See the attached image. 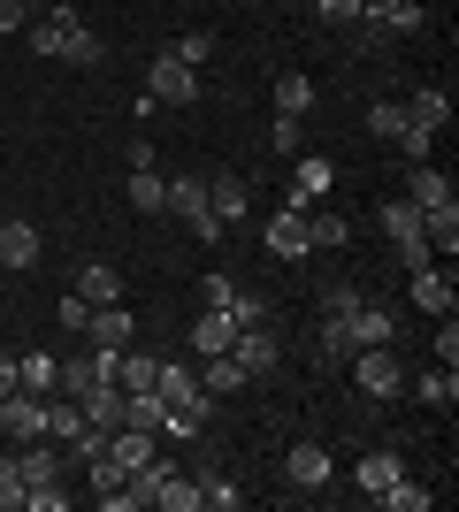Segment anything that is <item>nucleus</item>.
<instances>
[{"label":"nucleus","mask_w":459,"mask_h":512,"mask_svg":"<svg viewBox=\"0 0 459 512\" xmlns=\"http://www.w3.org/2000/svg\"><path fill=\"white\" fill-rule=\"evenodd\" d=\"M421 398H429V406H444V413H452V398H459V375H452V367H429V375H421Z\"/></svg>","instance_id":"473e14b6"},{"label":"nucleus","mask_w":459,"mask_h":512,"mask_svg":"<svg viewBox=\"0 0 459 512\" xmlns=\"http://www.w3.org/2000/svg\"><path fill=\"white\" fill-rule=\"evenodd\" d=\"M268 138H276V153H291V161L306 153V138H299V115H276V130H268Z\"/></svg>","instance_id":"79ce46f5"},{"label":"nucleus","mask_w":459,"mask_h":512,"mask_svg":"<svg viewBox=\"0 0 459 512\" xmlns=\"http://www.w3.org/2000/svg\"><path fill=\"white\" fill-rule=\"evenodd\" d=\"M0 512H23V467H16V451H0Z\"/></svg>","instance_id":"f704fd0d"},{"label":"nucleus","mask_w":459,"mask_h":512,"mask_svg":"<svg viewBox=\"0 0 459 512\" xmlns=\"http://www.w3.org/2000/svg\"><path fill=\"white\" fill-rule=\"evenodd\" d=\"M391 146L406 153V161H429V146H437V130H421V123H406V130H398V138H391Z\"/></svg>","instance_id":"e433bc0d"},{"label":"nucleus","mask_w":459,"mask_h":512,"mask_svg":"<svg viewBox=\"0 0 459 512\" xmlns=\"http://www.w3.org/2000/svg\"><path fill=\"white\" fill-rule=\"evenodd\" d=\"M314 352H322L329 367H345L352 352H360V344H352V321H345V314H322V329H314Z\"/></svg>","instance_id":"5701e85b"},{"label":"nucleus","mask_w":459,"mask_h":512,"mask_svg":"<svg viewBox=\"0 0 459 512\" xmlns=\"http://www.w3.org/2000/svg\"><path fill=\"white\" fill-rule=\"evenodd\" d=\"M16 23H23V0H0V39H8Z\"/></svg>","instance_id":"49530a36"},{"label":"nucleus","mask_w":459,"mask_h":512,"mask_svg":"<svg viewBox=\"0 0 459 512\" xmlns=\"http://www.w3.org/2000/svg\"><path fill=\"white\" fill-rule=\"evenodd\" d=\"M108 383L138 398V390H153V383H161V360H153V352H131V344H123V352L108 360Z\"/></svg>","instance_id":"9b49d317"},{"label":"nucleus","mask_w":459,"mask_h":512,"mask_svg":"<svg viewBox=\"0 0 459 512\" xmlns=\"http://www.w3.org/2000/svg\"><path fill=\"white\" fill-rule=\"evenodd\" d=\"M16 467H23V490H31V482H54V474H69V451H54L39 436V444H16Z\"/></svg>","instance_id":"dca6fc26"},{"label":"nucleus","mask_w":459,"mask_h":512,"mask_svg":"<svg viewBox=\"0 0 459 512\" xmlns=\"http://www.w3.org/2000/svg\"><path fill=\"white\" fill-rule=\"evenodd\" d=\"M161 406H192V413H215V398H207V390H199V367H169L161 360Z\"/></svg>","instance_id":"6e6552de"},{"label":"nucleus","mask_w":459,"mask_h":512,"mask_svg":"<svg viewBox=\"0 0 459 512\" xmlns=\"http://www.w3.org/2000/svg\"><path fill=\"white\" fill-rule=\"evenodd\" d=\"M146 92H153L161 107H192V100H199V69L176 62V54H153V62H146Z\"/></svg>","instance_id":"f03ea898"},{"label":"nucleus","mask_w":459,"mask_h":512,"mask_svg":"<svg viewBox=\"0 0 459 512\" xmlns=\"http://www.w3.org/2000/svg\"><path fill=\"white\" fill-rule=\"evenodd\" d=\"M352 474H360V490H368V497H383V490H391V482H398L406 467H398V451H368V459H360Z\"/></svg>","instance_id":"a878e982"},{"label":"nucleus","mask_w":459,"mask_h":512,"mask_svg":"<svg viewBox=\"0 0 459 512\" xmlns=\"http://www.w3.org/2000/svg\"><path fill=\"white\" fill-rule=\"evenodd\" d=\"M437 367H459V321L437 314Z\"/></svg>","instance_id":"a19ab883"},{"label":"nucleus","mask_w":459,"mask_h":512,"mask_svg":"<svg viewBox=\"0 0 459 512\" xmlns=\"http://www.w3.org/2000/svg\"><path fill=\"white\" fill-rule=\"evenodd\" d=\"M406 291H414V306H421V314H452V306H459L452 268H437V260H429V268H406Z\"/></svg>","instance_id":"39448f33"},{"label":"nucleus","mask_w":459,"mask_h":512,"mask_svg":"<svg viewBox=\"0 0 459 512\" xmlns=\"http://www.w3.org/2000/svg\"><path fill=\"white\" fill-rule=\"evenodd\" d=\"M131 207H138V214H169V176L131 169Z\"/></svg>","instance_id":"bb28decb"},{"label":"nucleus","mask_w":459,"mask_h":512,"mask_svg":"<svg viewBox=\"0 0 459 512\" xmlns=\"http://www.w3.org/2000/svg\"><path fill=\"white\" fill-rule=\"evenodd\" d=\"M85 337L100 344V352H123V344L138 337V321H131V306H92V314H85Z\"/></svg>","instance_id":"9d476101"},{"label":"nucleus","mask_w":459,"mask_h":512,"mask_svg":"<svg viewBox=\"0 0 459 512\" xmlns=\"http://www.w3.org/2000/svg\"><path fill=\"white\" fill-rule=\"evenodd\" d=\"M199 505H215V512H238L245 490L230 482V474H199Z\"/></svg>","instance_id":"2f4dec72"},{"label":"nucleus","mask_w":459,"mask_h":512,"mask_svg":"<svg viewBox=\"0 0 459 512\" xmlns=\"http://www.w3.org/2000/svg\"><path fill=\"white\" fill-rule=\"evenodd\" d=\"M261 306H268V299H253V291H238V299H230V321H238V329H253V321H261Z\"/></svg>","instance_id":"c03bdc74"},{"label":"nucleus","mask_w":459,"mask_h":512,"mask_svg":"<svg viewBox=\"0 0 459 512\" xmlns=\"http://www.w3.org/2000/svg\"><path fill=\"white\" fill-rule=\"evenodd\" d=\"M54 383H62V360H54V352H23V360H16V390L54 398Z\"/></svg>","instance_id":"a211bd4d"},{"label":"nucleus","mask_w":459,"mask_h":512,"mask_svg":"<svg viewBox=\"0 0 459 512\" xmlns=\"http://www.w3.org/2000/svg\"><path fill=\"white\" fill-rule=\"evenodd\" d=\"M169 214H176V222L207 214V184H199V176H169Z\"/></svg>","instance_id":"c85d7f7f"},{"label":"nucleus","mask_w":459,"mask_h":512,"mask_svg":"<svg viewBox=\"0 0 459 512\" xmlns=\"http://www.w3.org/2000/svg\"><path fill=\"white\" fill-rule=\"evenodd\" d=\"M375 505H383V512H429V505H437V497L421 490V482H406V474H398V482H391V490H383V497H375Z\"/></svg>","instance_id":"7c9ffc66"},{"label":"nucleus","mask_w":459,"mask_h":512,"mask_svg":"<svg viewBox=\"0 0 459 512\" xmlns=\"http://www.w3.org/2000/svg\"><path fill=\"white\" fill-rule=\"evenodd\" d=\"M352 344H391L398 337V314H391V306H368V299H360V306H352Z\"/></svg>","instance_id":"6ab92c4d"},{"label":"nucleus","mask_w":459,"mask_h":512,"mask_svg":"<svg viewBox=\"0 0 459 512\" xmlns=\"http://www.w3.org/2000/svg\"><path fill=\"white\" fill-rule=\"evenodd\" d=\"M345 367H352V383L368 390V398H398V390H406V367L391 360V344H360Z\"/></svg>","instance_id":"f257e3e1"},{"label":"nucleus","mask_w":459,"mask_h":512,"mask_svg":"<svg viewBox=\"0 0 459 512\" xmlns=\"http://www.w3.org/2000/svg\"><path fill=\"white\" fill-rule=\"evenodd\" d=\"M0 428H8V444H39L46 436V398L8 390V398H0Z\"/></svg>","instance_id":"7ed1b4c3"},{"label":"nucleus","mask_w":459,"mask_h":512,"mask_svg":"<svg viewBox=\"0 0 459 512\" xmlns=\"http://www.w3.org/2000/svg\"><path fill=\"white\" fill-rule=\"evenodd\" d=\"M383 31H398V39H414V31H429V8H414V0H398L391 16H375Z\"/></svg>","instance_id":"72a5a7b5"},{"label":"nucleus","mask_w":459,"mask_h":512,"mask_svg":"<svg viewBox=\"0 0 459 512\" xmlns=\"http://www.w3.org/2000/svg\"><path fill=\"white\" fill-rule=\"evenodd\" d=\"M261 245H268L276 260H306V253H314V237H306V207H284V214H268Z\"/></svg>","instance_id":"423d86ee"},{"label":"nucleus","mask_w":459,"mask_h":512,"mask_svg":"<svg viewBox=\"0 0 459 512\" xmlns=\"http://www.w3.org/2000/svg\"><path fill=\"white\" fill-rule=\"evenodd\" d=\"M230 337H238V321L222 314V306H199V321H192V352H199V360L230 352Z\"/></svg>","instance_id":"ddd939ff"},{"label":"nucleus","mask_w":459,"mask_h":512,"mask_svg":"<svg viewBox=\"0 0 459 512\" xmlns=\"http://www.w3.org/2000/svg\"><path fill=\"white\" fill-rule=\"evenodd\" d=\"M69 23H77V8H54V16H39L31 23V54H46V62H62V39H69Z\"/></svg>","instance_id":"412c9836"},{"label":"nucleus","mask_w":459,"mask_h":512,"mask_svg":"<svg viewBox=\"0 0 459 512\" xmlns=\"http://www.w3.org/2000/svg\"><path fill=\"white\" fill-rule=\"evenodd\" d=\"M23 505H31V512H69V490H62V474H54V482H31V490H23Z\"/></svg>","instance_id":"c9c22d12"},{"label":"nucleus","mask_w":459,"mask_h":512,"mask_svg":"<svg viewBox=\"0 0 459 512\" xmlns=\"http://www.w3.org/2000/svg\"><path fill=\"white\" fill-rule=\"evenodd\" d=\"M329 184H337L329 153H299V161H291V199H284V207H322Z\"/></svg>","instance_id":"20e7f679"},{"label":"nucleus","mask_w":459,"mask_h":512,"mask_svg":"<svg viewBox=\"0 0 459 512\" xmlns=\"http://www.w3.org/2000/svg\"><path fill=\"white\" fill-rule=\"evenodd\" d=\"M406 123H421V130H444V123H452V92H444V85H421L414 100H406Z\"/></svg>","instance_id":"b1692460"},{"label":"nucleus","mask_w":459,"mask_h":512,"mask_svg":"<svg viewBox=\"0 0 459 512\" xmlns=\"http://www.w3.org/2000/svg\"><path fill=\"white\" fill-rule=\"evenodd\" d=\"M398 0H360V16H391Z\"/></svg>","instance_id":"09e8293b"},{"label":"nucleus","mask_w":459,"mask_h":512,"mask_svg":"<svg viewBox=\"0 0 459 512\" xmlns=\"http://www.w3.org/2000/svg\"><path fill=\"white\" fill-rule=\"evenodd\" d=\"M406 199H414L421 214H437V207H459V199H452V184H444V176L429 169V161H414V176H406Z\"/></svg>","instance_id":"aec40b11"},{"label":"nucleus","mask_w":459,"mask_h":512,"mask_svg":"<svg viewBox=\"0 0 459 512\" xmlns=\"http://www.w3.org/2000/svg\"><path fill=\"white\" fill-rule=\"evenodd\" d=\"M368 130H375V138H398V130H406V107L375 100V107H368Z\"/></svg>","instance_id":"4c0bfd02"},{"label":"nucleus","mask_w":459,"mask_h":512,"mask_svg":"<svg viewBox=\"0 0 459 512\" xmlns=\"http://www.w3.org/2000/svg\"><path fill=\"white\" fill-rule=\"evenodd\" d=\"M207 214L230 230V222H245V214H253V192H245L238 176H215V184H207Z\"/></svg>","instance_id":"2eb2a0df"},{"label":"nucleus","mask_w":459,"mask_h":512,"mask_svg":"<svg viewBox=\"0 0 459 512\" xmlns=\"http://www.w3.org/2000/svg\"><path fill=\"white\" fill-rule=\"evenodd\" d=\"M199 390H207V398H238V390H245V367L230 360V352H215V360L199 367Z\"/></svg>","instance_id":"393cba45"},{"label":"nucleus","mask_w":459,"mask_h":512,"mask_svg":"<svg viewBox=\"0 0 459 512\" xmlns=\"http://www.w3.org/2000/svg\"><path fill=\"white\" fill-rule=\"evenodd\" d=\"M69 291H77V299H85V306H115V299H123V276H115L108 260H85Z\"/></svg>","instance_id":"4468645a"},{"label":"nucleus","mask_w":459,"mask_h":512,"mask_svg":"<svg viewBox=\"0 0 459 512\" xmlns=\"http://www.w3.org/2000/svg\"><path fill=\"white\" fill-rule=\"evenodd\" d=\"M230 360L245 367V383H253V375H276V337L253 321V329H238V337H230Z\"/></svg>","instance_id":"1a4fd4ad"},{"label":"nucleus","mask_w":459,"mask_h":512,"mask_svg":"<svg viewBox=\"0 0 459 512\" xmlns=\"http://www.w3.org/2000/svg\"><path fill=\"white\" fill-rule=\"evenodd\" d=\"M375 222H383L391 245H414V237H421V207H414V199H375Z\"/></svg>","instance_id":"f3484780"},{"label":"nucleus","mask_w":459,"mask_h":512,"mask_svg":"<svg viewBox=\"0 0 459 512\" xmlns=\"http://www.w3.org/2000/svg\"><path fill=\"white\" fill-rule=\"evenodd\" d=\"M169 54H176V62H192V69H199L207 54H215V39H207V31H184V39H176Z\"/></svg>","instance_id":"58836bf2"},{"label":"nucleus","mask_w":459,"mask_h":512,"mask_svg":"<svg viewBox=\"0 0 459 512\" xmlns=\"http://www.w3.org/2000/svg\"><path fill=\"white\" fill-rule=\"evenodd\" d=\"M85 314H92V306H85V299H77V291H69V299H62V306H54V321H62L69 337H77V329H85Z\"/></svg>","instance_id":"37998d69"},{"label":"nucleus","mask_w":459,"mask_h":512,"mask_svg":"<svg viewBox=\"0 0 459 512\" xmlns=\"http://www.w3.org/2000/svg\"><path fill=\"white\" fill-rule=\"evenodd\" d=\"M62 62H77V69L108 62V46H100V31H92V23H69V39H62Z\"/></svg>","instance_id":"cd10ccee"},{"label":"nucleus","mask_w":459,"mask_h":512,"mask_svg":"<svg viewBox=\"0 0 459 512\" xmlns=\"http://www.w3.org/2000/svg\"><path fill=\"white\" fill-rule=\"evenodd\" d=\"M39 253H46V245H39L31 222H0V268H16V276H23V268H39Z\"/></svg>","instance_id":"f8f14e48"},{"label":"nucleus","mask_w":459,"mask_h":512,"mask_svg":"<svg viewBox=\"0 0 459 512\" xmlns=\"http://www.w3.org/2000/svg\"><path fill=\"white\" fill-rule=\"evenodd\" d=\"M77 406H85V421H92V428H123V406H131V390L100 383V390H85Z\"/></svg>","instance_id":"4be33fe9"},{"label":"nucleus","mask_w":459,"mask_h":512,"mask_svg":"<svg viewBox=\"0 0 459 512\" xmlns=\"http://www.w3.org/2000/svg\"><path fill=\"white\" fill-rule=\"evenodd\" d=\"M230 299H238V276H207L199 283V306H222V314H230Z\"/></svg>","instance_id":"ea45409f"},{"label":"nucleus","mask_w":459,"mask_h":512,"mask_svg":"<svg viewBox=\"0 0 459 512\" xmlns=\"http://www.w3.org/2000/svg\"><path fill=\"white\" fill-rule=\"evenodd\" d=\"M284 474H291V490H329V474H337V459H329V444H291Z\"/></svg>","instance_id":"0eeeda50"},{"label":"nucleus","mask_w":459,"mask_h":512,"mask_svg":"<svg viewBox=\"0 0 459 512\" xmlns=\"http://www.w3.org/2000/svg\"><path fill=\"white\" fill-rule=\"evenodd\" d=\"M16 390V352H0V398Z\"/></svg>","instance_id":"de8ad7c7"},{"label":"nucleus","mask_w":459,"mask_h":512,"mask_svg":"<svg viewBox=\"0 0 459 512\" xmlns=\"http://www.w3.org/2000/svg\"><path fill=\"white\" fill-rule=\"evenodd\" d=\"M322 8V23H360V0H314Z\"/></svg>","instance_id":"a18cd8bd"},{"label":"nucleus","mask_w":459,"mask_h":512,"mask_svg":"<svg viewBox=\"0 0 459 512\" xmlns=\"http://www.w3.org/2000/svg\"><path fill=\"white\" fill-rule=\"evenodd\" d=\"M306 107H314V77L284 69V77H276V115H306Z\"/></svg>","instance_id":"c756f323"}]
</instances>
